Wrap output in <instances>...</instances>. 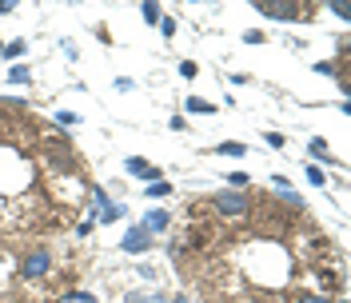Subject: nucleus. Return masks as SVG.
Returning a JSON list of instances; mask_svg holds the SVG:
<instances>
[{
  "label": "nucleus",
  "mask_w": 351,
  "mask_h": 303,
  "mask_svg": "<svg viewBox=\"0 0 351 303\" xmlns=\"http://www.w3.org/2000/svg\"><path fill=\"white\" fill-rule=\"evenodd\" d=\"M252 8H260V16H267V21H295L300 16V8L291 0H256Z\"/></svg>",
  "instance_id": "1"
},
{
  "label": "nucleus",
  "mask_w": 351,
  "mask_h": 303,
  "mask_svg": "<svg viewBox=\"0 0 351 303\" xmlns=\"http://www.w3.org/2000/svg\"><path fill=\"white\" fill-rule=\"evenodd\" d=\"M216 208L223 212V216H243V212L252 208V199H247L243 192H236V188H232V192L223 188V192L216 195Z\"/></svg>",
  "instance_id": "2"
},
{
  "label": "nucleus",
  "mask_w": 351,
  "mask_h": 303,
  "mask_svg": "<svg viewBox=\"0 0 351 303\" xmlns=\"http://www.w3.org/2000/svg\"><path fill=\"white\" fill-rule=\"evenodd\" d=\"M124 168H128V175H136V180H148V184L164 180V175H160V168H156V164H148L144 156H128V160H124Z\"/></svg>",
  "instance_id": "3"
},
{
  "label": "nucleus",
  "mask_w": 351,
  "mask_h": 303,
  "mask_svg": "<svg viewBox=\"0 0 351 303\" xmlns=\"http://www.w3.org/2000/svg\"><path fill=\"white\" fill-rule=\"evenodd\" d=\"M48 263H52V256H48V252H44V247H36V252H28V256H24V276H28V280H36V276H48Z\"/></svg>",
  "instance_id": "4"
},
{
  "label": "nucleus",
  "mask_w": 351,
  "mask_h": 303,
  "mask_svg": "<svg viewBox=\"0 0 351 303\" xmlns=\"http://www.w3.org/2000/svg\"><path fill=\"white\" fill-rule=\"evenodd\" d=\"M120 247H124L128 256H140V252H148V247H152V236H148L144 228H132V232H124Z\"/></svg>",
  "instance_id": "5"
},
{
  "label": "nucleus",
  "mask_w": 351,
  "mask_h": 303,
  "mask_svg": "<svg viewBox=\"0 0 351 303\" xmlns=\"http://www.w3.org/2000/svg\"><path fill=\"white\" fill-rule=\"evenodd\" d=\"M168 223H172V219H168V212H164V208H152V212L144 216V223H140V228H144L148 236H156V232H168Z\"/></svg>",
  "instance_id": "6"
},
{
  "label": "nucleus",
  "mask_w": 351,
  "mask_h": 303,
  "mask_svg": "<svg viewBox=\"0 0 351 303\" xmlns=\"http://www.w3.org/2000/svg\"><path fill=\"white\" fill-rule=\"evenodd\" d=\"M184 108L199 112V116H212V112H216V104H208V100H199V96H188V100H184Z\"/></svg>",
  "instance_id": "7"
},
{
  "label": "nucleus",
  "mask_w": 351,
  "mask_h": 303,
  "mask_svg": "<svg viewBox=\"0 0 351 303\" xmlns=\"http://www.w3.org/2000/svg\"><path fill=\"white\" fill-rule=\"evenodd\" d=\"M148 199H164V195H172V184H168V180H156V184H148Z\"/></svg>",
  "instance_id": "8"
},
{
  "label": "nucleus",
  "mask_w": 351,
  "mask_h": 303,
  "mask_svg": "<svg viewBox=\"0 0 351 303\" xmlns=\"http://www.w3.org/2000/svg\"><path fill=\"white\" fill-rule=\"evenodd\" d=\"M120 216H124V208H120V204H104V208L96 212V219H100V223H112V219H120Z\"/></svg>",
  "instance_id": "9"
},
{
  "label": "nucleus",
  "mask_w": 351,
  "mask_h": 303,
  "mask_svg": "<svg viewBox=\"0 0 351 303\" xmlns=\"http://www.w3.org/2000/svg\"><path fill=\"white\" fill-rule=\"evenodd\" d=\"M140 16L148 24H160V4H156V0H144V4H140Z\"/></svg>",
  "instance_id": "10"
},
{
  "label": "nucleus",
  "mask_w": 351,
  "mask_h": 303,
  "mask_svg": "<svg viewBox=\"0 0 351 303\" xmlns=\"http://www.w3.org/2000/svg\"><path fill=\"white\" fill-rule=\"evenodd\" d=\"M8 80H12V84H28V80H32V72H28L24 64H12V68H8Z\"/></svg>",
  "instance_id": "11"
},
{
  "label": "nucleus",
  "mask_w": 351,
  "mask_h": 303,
  "mask_svg": "<svg viewBox=\"0 0 351 303\" xmlns=\"http://www.w3.org/2000/svg\"><path fill=\"white\" fill-rule=\"evenodd\" d=\"M24 48H28V44H24V40H12V44H8V48L0 44V56H8V60H16V56H24Z\"/></svg>",
  "instance_id": "12"
},
{
  "label": "nucleus",
  "mask_w": 351,
  "mask_h": 303,
  "mask_svg": "<svg viewBox=\"0 0 351 303\" xmlns=\"http://www.w3.org/2000/svg\"><path fill=\"white\" fill-rule=\"evenodd\" d=\"M307 148H311V156H315V160H328V164H335V160H331V152H328V144H324V140H311Z\"/></svg>",
  "instance_id": "13"
},
{
  "label": "nucleus",
  "mask_w": 351,
  "mask_h": 303,
  "mask_svg": "<svg viewBox=\"0 0 351 303\" xmlns=\"http://www.w3.org/2000/svg\"><path fill=\"white\" fill-rule=\"evenodd\" d=\"M124 303H164V295H148V291H132V295H124Z\"/></svg>",
  "instance_id": "14"
},
{
  "label": "nucleus",
  "mask_w": 351,
  "mask_h": 303,
  "mask_svg": "<svg viewBox=\"0 0 351 303\" xmlns=\"http://www.w3.org/2000/svg\"><path fill=\"white\" fill-rule=\"evenodd\" d=\"M216 152H219V156H243L247 148H243V144H236V140H232V144L223 140V144H216Z\"/></svg>",
  "instance_id": "15"
},
{
  "label": "nucleus",
  "mask_w": 351,
  "mask_h": 303,
  "mask_svg": "<svg viewBox=\"0 0 351 303\" xmlns=\"http://www.w3.org/2000/svg\"><path fill=\"white\" fill-rule=\"evenodd\" d=\"M307 184H315V188H324V184H328V175L319 172L315 164H307Z\"/></svg>",
  "instance_id": "16"
},
{
  "label": "nucleus",
  "mask_w": 351,
  "mask_h": 303,
  "mask_svg": "<svg viewBox=\"0 0 351 303\" xmlns=\"http://www.w3.org/2000/svg\"><path fill=\"white\" fill-rule=\"evenodd\" d=\"M328 8H331V12H335V16H343V21H348V16H351V4H348V0H331Z\"/></svg>",
  "instance_id": "17"
},
{
  "label": "nucleus",
  "mask_w": 351,
  "mask_h": 303,
  "mask_svg": "<svg viewBox=\"0 0 351 303\" xmlns=\"http://www.w3.org/2000/svg\"><path fill=\"white\" fill-rule=\"evenodd\" d=\"M156 28H160L164 36H172V32H176V21H172V16H160V24H156Z\"/></svg>",
  "instance_id": "18"
},
{
  "label": "nucleus",
  "mask_w": 351,
  "mask_h": 303,
  "mask_svg": "<svg viewBox=\"0 0 351 303\" xmlns=\"http://www.w3.org/2000/svg\"><path fill=\"white\" fill-rule=\"evenodd\" d=\"M64 300H68V303H96L88 291H72V295H64Z\"/></svg>",
  "instance_id": "19"
},
{
  "label": "nucleus",
  "mask_w": 351,
  "mask_h": 303,
  "mask_svg": "<svg viewBox=\"0 0 351 303\" xmlns=\"http://www.w3.org/2000/svg\"><path fill=\"white\" fill-rule=\"evenodd\" d=\"M196 72H199V68L192 64V60H184V64H180V76H188V80H196Z\"/></svg>",
  "instance_id": "20"
},
{
  "label": "nucleus",
  "mask_w": 351,
  "mask_h": 303,
  "mask_svg": "<svg viewBox=\"0 0 351 303\" xmlns=\"http://www.w3.org/2000/svg\"><path fill=\"white\" fill-rule=\"evenodd\" d=\"M263 140H267V148H284V136H280V132H267Z\"/></svg>",
  "instance_id": "21"
},
{
  "label": "nucleus",
  "mask_w": 351,
  "mask_h": 303,
  "mask_svg": "<svg viewBox=\"0 0 351 303\" xmlns=\"http://www.w3.org/2000/svg\"><path fill=\"white\" fill-rule=\"evenodd\" d=\"M315 72H319V76H335V64H331V60H319V64H315Z\"/></svg>",
  "instance_id": "22"
},
{
  "label": "nucleus",
  "mask_w": 351,
  "mask_h": 303,
  "mask_svg": "<svg viewBox=\"0 0 351 303\" xmlns=\"http://www.w3.org/2000/svg\"><path fill=\"white\" fill-rule=\"evenodd\" d=\"M56 120H60L64 128H72V124H76V116H72V112H56Z\"/></svg>",
  "instance_id": "23"
},
{
  "label": "nucleus",
  "mask_w": 351,
  "mask_h": 303,
  "mask_svg": "<svg viewBox=\"0 0 351 303\" xmlns=\"http://www.w3.org/2000/svg\"><path fill=\"white\" fill-rule=\"evenodd\" d=\"M295 303H328V295H300Z\"/></svg>",
  "instance_id": "24"
},
{
  "label": "nucleus",
  "mask_w": 351,
  "mask_h": 303,
  "mask_svg": "<svg viewBox=\"0 0 351 303\" xmlns=\"http://www.w3.org/2000/svg\"><path fill=\"white\" fill-rule=\"evenodd\" d=\"M16 8H21L16 0H0V12H16Z\"/></svg>",
  "instance_id": "25"
},
{
  "label": "nucleus",
  "mask_w": 351,
  "mask_h": 303,
  "mask_svg": "<svg viewBox=\"0 0 351 303\" xmlns=\"http://www.w3.org/2000/svg\"><path fill=\"white\" fill-rule=\"evenodd\" d=\"M172 303H192V300H188V295H172Z\"/></svg>",
  "instance_id": "26"
},
{
  "label": "nucleus",
  "mask_w": 351,
  "mask_h": 303,
  "mask_svg": "<svg viewBox=\"0 0 351 303\" xmlns=\"http://www.w3.org/2000/svg\"><path fill=\"white\" fill-rule=\"evenodd\" d=\"M339 303H343V300H339Z\"/></svg>",
  "instance_id": "27"
}]
</instances>
